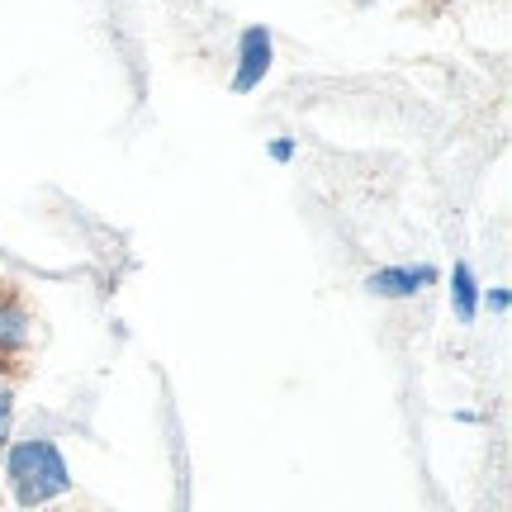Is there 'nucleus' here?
I'll return each instance as SVG.
<instances>
[{
  "label": "nucleus",
  "mask_w": 512,
  "mask_h": 512,
  "mask_svg": "<svg viewBox=\"0 0 512 512\" xmlns=\"http://www.w3.org/2000/svg\"><path fill=\"white\" fill-rule=\"evenodd\" d=\"M451 309H456L460 323H475V313H479V280L465 261L451 271Z\"/></svg>",
  "instance_id": "39448f33"
},
{
  "label": "nucleus",
  "mask_w": 512,
  "mask_h": 512,
  "mask_svg": "<svg viewBox=\"0 0 512 512\" xmlns=\"http://www.w3.org/2000/svg\"><path fill=\"white\" fill-rule=\"evenodd\" d=\"M271 157H275V162H290V157H294V143H290V138H275V143H271Z\"/></svg>",
  "instance_id": "0eeeda50"
},
{
  "label": "nucleus",
  "mask_w": 512,
  "mask_h": 512,
  "mask_svg": "<svg viewBox=\"0 0 512 512\" xmlns=\"http://www.w3.org/2000/svg\"><path fill=\"white\" fill-rule=\"evenodd\" d=\"M508 304H512V294H508V290H489V309L508 313Z\"/></svg>",
  "instance_id": "6e6552de"
},
{
  "label": "nucleus",
  "mask_w": 512,
  "mask_h": 512,
  "mask_svg": "<svg viewBox=\"0 0 512 512\" xmlns=\"http://www.w3.org/2000/svg\"><path fill=\"white\" fill-rule=\"evenodd\" d=\"M10 403H15V394H10V384L0 380V432H5V422H10Z\"/></svg>",
  "instance_id": "423d86ee"
},
{
  "label": "nucleus",
  "mask_w": 512,
  "mask_h": 512,
  "mask_svg": "<svg viewBox=\"0 0 512 512\" xmlns=\"http://www.w3.org/2000/svg\"><path fill=\"white\" fill-rule=\"evenodd\" d=\"M5 479L19 508H43L72 489V470L53 441H15L5 456Z\"/></svg>",
  "instance_id": "f257e3e1"
},
{
  "label": "nucleus",
  "mask_w": 512,
  "mask_h": 512,
  "mask_svg": "<svg viewBox=\"0 0 512 512\" xmlns=\"http://www.w3.org/2000/svg\"><path fill=\"white\" fill-rule=\"evenodd\" d=\"M271 29L266 24H252V29H242L238 38V76H233V91L247 95L256 91L261 81H266V72H271Z\"/></svg>",
  "instance_id": "f03ea898"
},
{
  "label": "nucleus",
  "mask_w": 512,
  "mask_h": 512,
  "mask_svg": "<svg viewBox=\"0 0 512 512\" xmlns=\"http://www.w3.org/2000/svg\"><path fill=\"white\" fill-rule=\"evenodd\" d=\"M432 280H437L432 266H384V271L366 275V290L380 294V299H408V294L427 290Z\"/></svg>",
  "instance_id": "7ed1b4c3"
},
{
  "label": "nucleus",
  "mask_w": 512,
  "mask_h": 512,
  "mask_svg": "<svg viewBox=\"0 0 512 512\" xmlns=\"http://www.w3.org/2000/svg\"><path fill=\"white\" fill-rule=\"evenodd\" d=\"M24 347H29V313L15 299H5L0 304V356H15Z\"/></svg>",
  "instance_id": "20e7f679"
}]
</instances>
